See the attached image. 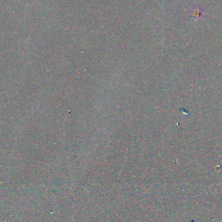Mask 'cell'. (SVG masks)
I'll list each match as a JSON object with an SVG mask.
<instances>
[{"instance_id":"cell-1","label":"cell","mask_w":222,"mask_h":222,"mask_svg":"<svg viewBox=\"0 0 222 222\" xmlns=\"http://www.w3.org/2000/svg\"><path fill=\"white\" fill-rule=\"evenodd\" d=\"M202 15V11L199 8H194L191 11V17L194 19H199Z\"/></svg>"}]
</instances>
